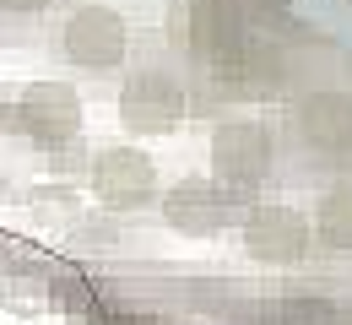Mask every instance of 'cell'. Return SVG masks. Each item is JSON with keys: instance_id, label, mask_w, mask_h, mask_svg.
<instances>
[{"instance_id": "cell-1", "label": "cell", "mask_w": 352, "mask_h": 325, "mask_svg": "<svg viewBox=\"0 0 352 325\" xmlns=\"http://www.w3.org/2000/svg\"><path fill=\"white\" fill-rule=\"evenodd\" d=\"M54 44L65 65H76L87 76H109V71H125V60H131V22L109 0H82L65 11Z\"/></svg>"}, {"instance_id": "cell-2", "label": "cell", "mask_w": 352, "mask_h": 325, "mask_svg": "<svg viewBox=\"0 0 352 325\" xmlns=\"http://www.w3.org/2000/svg\"><path fill=\"white\" fill-rule=\"evenodd\" d=\"M190 114V93L168 65H135L120 87V125L131 136H174Z\"/></svg>"}, {"instance_id": "cell-3", "label": "cell", "mask_w": 352, "mask_h": 325, "mask_svg": "<svg viewBox=\"0 0 352 325\" xmlns=\"http://www.w3.org/2000/svg\"><path fill=\"white\" fill-rule=\"evenodd\" d=\"M11 125L33 146L60 152L82 136V98H76L71 82H28L22 98L11 103Z\"/></svg>"}, {"instance_id": "cell-4", "label": "cell", "mask_w": 352, "mask_h": 325, "mask_svg": "<svg viewBox=\"0 0 352 325\" xmlns=\"http://www.w3.org/2000/svg\"><path fill=\"white\" fill-rule=\"evenodd\" d=\"M276 163V136L265 120H222L212 131V174L233 190H250L271 179Z\"/></svg>"}, {"instance_id": "cell-5", "label": "cell", "mask_w": 352, "mask_h": 325, "mask_svg": "<svg viewBox=\"0 0 352 325\" xmlns=\"http://www.w3.org/2000/svg\"><path fill=\"white\" fill-rule=\"evenodd\" d=\"M239 244H244V255L261 260V266H298L309 255V244H314V228L304 223L298 206L265 201V206H250V212H244Z\"/></svg>"}, {"instance_id": "cell-6", "label": "cell", "mask_w": 352, "mask_h": 325, "mask_svg": "<svg viewBox=\"0 0 352 325\" xmlns=\"http://www.w3.org/2000/svg\"><path fill=\"white\" fill-rule=\"evenodd\" d=\"M168 38H174L190 60H217L228 44L244 38V22H239V0H179L168 11Z\"/></svg>"}, {"instance_id": "cell-7", "label": "cell", "mask_w": 352, "mask_h": 325, "mask_svg": "<svg viewBox=\"0 0 352 325\" xmlns=\"http://www.w3.org/2000/svg\"><path fill=\"white\" fill-rule=\"evenodd\" d=\"M92 195L109 212H135L157 195V163L141 146H103L92 157Z\"/></svg>"}, {"instance_id": "cell-8", "label": "cell", "mask_w": 352, "mask_h": 325, "mask_svg": "<svg viewBox=\"0 0 352 325\" xmlns=\"http://www.w3.org/2000/svg\"><path fill=\"white\" fill-rule=\"evenodd\" d=\"M293 136H298V146L320 152V157H347L352 152V93L325 87V93L298 98V109H293Z\"/></svg>"}, {"instance_id": "cell-9", "label": "cell", "mask_w": 352, "mask_h": 325, "mask_svg": "<svg viewBox=\"0 0 352 325\" xmlns=\"http://www.w3.org/2000/svg\"><path fill=\"white\" fill-rule=\"evenodd\" d=\"M206 71H212V87H222L228 98H261V93H271L276 76H282L276 54L265 44H255L250 33H244L239 44H228L217 60H206Z\"/></svg>"}, {"instance_id": "cell-10", "label": "cell", "mask_w": 352, "mask_h": 325, "mask_svg": "<svg viewBox=\"0 0 352 325\" xmlns=\"http://www.w3.org/2000/svg\"><path fill=\"white\" fill-rule=\"evenodd\" d=\"M163 223L184 238H212L228 223V201L212 179H179L168 195H163Z\"/></svg>"}, {"instance_id": "cell-11", "label": "cell", "mask_w": 352, "mask_h": 325, "mask_svg": "<svg viewBox=\"0 0 352 325\" xmlns=\"http://www.w3.org/2000/svg\"><path fill=\"white\" fill-rule=\"evenodd\" d=\"M314 233H320V244H325V249L352 255V179H342V185H331L325 195H320Z\"/></svg>"}, {"instance_id": "cell-12", "label": "cell", "mask_w": 352, "mask_h": 325, "mask_svg": "<svg viewBox=\"0 0 352 325\" xmlns=\"http://www.w3.org/2000/svg\"><path fill=\"white\" fill-rule=\"evenodd\" d=\"M276 325H342V309L325 298H287L276 304Z\"/></svg>"}, {"instance_id": "cell-13", "label": "cell", "mask_w": 352, "mask_h": 325, "mask_svg": "<svg viewBox=\"0 0 352 325\" xmlns=\"http://www.w3.org/2000/svg\"><path fill=\"white\" fill-rule=\"evenodd\" d=\"M54 0H0V11L6 16H38V11H49Z\"/></svg>"}, {"instance_id": "cell-14", "label": "cell", "mask_w": 352, "mask_h": 325, "mask_svg": "<svg viewBox=\"0 0 352 325\" xmlns=\"http://www.w3.org/2000/svg\"><path fill=\"white\" fill-rule=\"evenodd\" d=\"M0 120H6V103H0Z\"/></svg>"}, {"instance_id": "cell-15", "label": "cell", "mask_w": 352, "mask_h": 325, "mask_svg": "<svg viewBox=\"0 0 352 325\" xmlns=\"http://www.w3.org/2000/svg\"><path fill=\"white\" fill-rule=\"evenodd\" d=\"M261 5H276V0H261Z\"/></svg>"}]
</instances>
